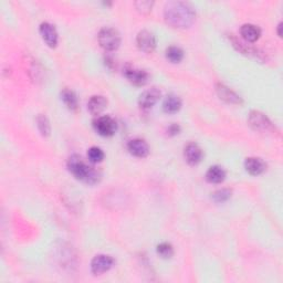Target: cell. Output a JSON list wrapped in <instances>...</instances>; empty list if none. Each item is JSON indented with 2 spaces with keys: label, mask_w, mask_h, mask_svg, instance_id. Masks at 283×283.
<instances>
[{
  "label": "cell",
  "mask_w": 283,
  "mask_h": 283,
  "mask_svg": "<svg viewBox=\"0 0 283 283\" xmlns=\"http://www.w3.org/2000/svg\"><path fill=\"white\" fill-rule=\"evenodd\" d=\"M123 73L131 83L137 86L145 85L150 80V74L147 73L145 70L137 69L135 67L129 66V64H127V66L124 68Z\"/></svg>",
  "instance_id": "cell-6"
},
{
  "label": "cell",
  "mask_w": 283,
  "mask_h": 283,
  "mask_svg": "<svg viewBox=\"0 0 283 283\" xmlns=\"http://www.w3.org/2000/svg\"><path fill=\"white\" fill-rule=\"evenodd\" d=\"M161 96L162 93L157 87H151L140 94L138 99V104L140 108L144 110L152 109L153 106L158 102V100L161 99Z\"/></svg>",
  "instance_id": "cell-9"
},
{
  "label": "cell",
  "mask_w": 283,
  "mask_h": 283,
  "mask_svg": "<svg viewBox=\"0 0 283 283\" xmlns=\"http://www.w3.org/2000/svg\"><path fill=\"white\" fill-rule=\"evenodd\" d=\"M114 259L108 255H99L96 256L91 261V271L93 274L100 275L113 268Z\"/></svg>",
  "instance_id": "cell-7"
},
{
  "label": "cell",
  "mask_w": 283,
  "mask_h": 283,
  "mask_svg": "<svg viewBox=\"0 0 283 283\" xmlns=\"http://www.w3.org/2000/svg\"><path fill=\"white\" fill-rule=\"evenodd\" d=\"M93 127L101 136L110 137L116 131V122L111 116H99L93 121Z\"/></svg>",
  "instance_id": "cell-5"
},
{
  "label": "cell",
  "mask_w": 283,
  "mask_h": 283,
  "mask_svg": "<svg viewBox=\"0 0 283 283\" xmlns=\"http://www.w3.org/2000/svg\"><path fill=\"white\" fill-rule=\"evenodd\" d=\"M68 168L76 179L84 181L85 184L94 185L101 179V174H100L99 170L87 165L78 155H73L69 158Z\"/></svg>",
  "instance_id": "cell-2"
},
{
  "label": "cell",
  "mask_w": 283,
  "mask_h": 283,
  "mask_svg": "<svg viewBox=\"0 0 283 283\" xmlns=\"http://www.w3.org/2000/svg\"><path fill=\"white\" fill-rule=\"evenodd\" d=\"M179 131H180V127L179 125H177V124H172V125L168 127L169 135H176L179 133Z\"/></svg>",
  "instance_id": "cell-26"
},
{
  "label": "cell",
  "mask_w": 283,
  "mask_h": 283,
  "mask_svg": "<svg viewBox=\"0 0 283 283\" xmlns=\"http://www.w3.org/2000/svg\"><path fill=\"white\" fill-rule=\"evenodd\" d=\"M108 101L102 96H93L87 102V110L93 115H100L105 110Z\"/></svg>",
  "instance_id": "cell-16"
},
{
  "label": "cell",
  "mask_w": 283,
  "mask_h": 283,
  "mask_svg": "<svg viewBox=\"0 0 283 283\" xmlns=\"http://www.w3.org/2000/svg\"><path fill=\"white\" fill-rule=\"evenodd\" d=\"M40 34L43 41L50 48H55L58 44V32L56 27L50 22H42L40 25Z\"/></svg>",
  "instance_id": "cell-10"
},
{
  "label": "cell",
  "mask_w": 283,
  "mask_h": 283,
  "mask_svg": "<svg viewBox=\"0 0 283 283\" xmlns=\"http://www.w3.org/2000/svg\"><path fill=\"white\" fill-rule=\"evenodd\" d=\"M37 126L39 128L41 135H43V136H49L51 133V125H50L49 120L46 119L45 115H42V114L38 115Z\"/></svg>",
  "instance_id": "cell-21"
},
{
  "label": "cell",
  "mask_w": 283,
  "mask_h": 283,
  "mask_svg": "<svg viewBox=\"0 0 283 283\" xmlns=\"http://www.w3.org/2000/svg\"><path fill=\"white\" fill-rule=\"evenodd\" d=\"M166 58L170 62L178 63L184 58V51L177 45H170L166 49Z\"/></svg>",
  "instance_id": "cell-20"
},
{
  "label": "cell",
  "mask_w": 283,
  "mask_h": 283,
  "mask_svg": "<svg viewBox=\"0 0 283 283\" xmlns=\"http://www.w3.org/2000/svg\"><path fill=\"white\" fill-rule=\"evenodd\" d=\"M184 156L188 164L191 165H197L202 162L204 153L203 150L200 149V146L196 143H190L185 146L184 150Z\"/></svg>",
  "instance_id": "cell-13"
},
{
  "label": "cell",
  "mask_w": 283,
  "mask_h": 283,
  "mask_svg": "<svg viewBox=\"0 0 283 283\" xmlns=\"http://www.w3.org/2000/svg\"><path fill=\"white\" fill-rule=\"evenodd\" d=\"M157 253L163 259H169L174 255V248L168 243H162L157 246Z\"/></svg>",
  "instance_id": "cell-23"
},
{
  "label": "cell",
  "mask_w": 283,
  "mask_h": 283,
  "mask_svg": "<svg viewBox=\"0 0 283 283\" xmlns=\"http://www.w3.org/2000/svg\"><path fill=\"white\" fill-rule=\"evenodd\" d=\"M281 29H282V23L280 22L279 26H278V35L279 37H282V32H281Z\"/></svg>",
  "instance_id": "cell-27"
},
{
  "label": "cell",
  "mask_w": 283,
  "mask_h": 283,
  "mask_svg": "<svg viewBox=\"0 0 283 283\" xmlns=\"http://www.w3.org/2000/svg\"><path fill=\"white\" fill-rule=\"evenodd\" d=\"M240 34L246 42L252 43L256 42V41L260 38L261 30L258 26L251 25V23H246V25L240 28Z\"/></svg>",
  "instance_id": "cell-15"
},
{
  "label": "cell",
  "mask_w": 283,
  "mask_h": 283,
  "mask_svg": "<svg viewBox=\"0 0 283 283\" xmlns=\"http://www.w3.org/2000/svg\"><path fill=\"white\" fill-rule=\"evenodd\" d=\"M153 5H154V3L149 2V0H142V2L135 3V6H136L137 10L142 14H149L152 10Z\"/></svg>",
  "instance_id": "cell-25"
},
{
  "label": "cell",
  "mask_w": 283,
  "mask_h": 283,
  "mask_svg": "<svg viewBox=\"0 0 283 283\" xmlns=\"http://www.w3.org/2000/svg\"><path fill=\"white\" fill-rule=\"evenodd\" d=\"M61 100L69 110L76 111L79 109L78 97H76V94L72 90L64 88V90L61 92Z\"/></svg>",
  "instance_id": "cell-19"
},
{
  "label": "cell",
  "mask_w": 283,
  "mask_h": 283,
  "mask_svg": "<svg viewBox=\"0 0 283 283\" xmlns=\"http://www.w3.org/2000/svg\"><path fill=\"white\" fill-rule=\"evenodd\" d=\"M249 125L258 132H271L273 131V124L267 116L259 111H251L249 117H248Z\"/></svg>",
  "instance_id": "cell-4"
},
{
  "label": "cell",
  "mask_w": 283,
  "mask_h": 283,
  "mask_svg": "<svg viewBox=\"0 0 283 283\" xmlns=\"http://www.w3.org/2000/svg\"><path fill=\"white\" fill-rule=\"evenodd\" d=\"M136 43L138 49L145 53H151L156 48V38L149 30H142L136 37Z\"/></svg>",
  "instance_id": "cell-8"
},
{
  "label": "cell",
  "mask_w": 283,
  "mask_h": 283,
  "mask_svg": "<svg viewBox=\"0 0 283 283\" xmlns=\"http://www.w3.org/2000/svg\"><path fill=\"white\" fill-rule=\"evenodd\" d=\"M87 158H88V161H90L91 163L97 164V163H100V162L103 161L104 153H103V151L101 149H100V147L93 146V147H91L90 150L87 151Z\"/></svg>",
  "instance_id": "cell-22"
},
{
  "label": "cell",
  "mask_w": 283,
  "mask_h": 283,
  "mask_svg": "<svg viewBox=\"0 0 283 283\" xmlns=\"http://www.w3.org/2000/svg\"><path fill=\"white\" fill-rule=\"evenodd\" d=\"M245 168L250 175L258 176L264 172L265 168H267V165L261 158L249 157L245 161Z\"/></svg>",
  "instance_id": "cell-14"
},
{
  "label": "cell",
  "mask_w": 283,
  "mask_h": 283,
  "mask_svg": "<svg viewBox=\"0 0 283 283\" xmlns=\"http://www.w3.org/2000/svg\"><path fill=\"white\" fill-rule=\"evenodd\" d=\"M127 150L133 156L139 158L146 157L150 153L149 144L142 138H134L132 140H129L127 144Z\"/></svg>",
  "instance_id": "cell-12"
},
{
  "label": "cell",
  "mask_w": 283,
  "mask_h": 283,
  "mask_svg": "<svg viewBox=\"0 0 283 283\" xmlns=\"http://www.w3.org/2000/svg\"><path fill=\"white\" fill-rule=\"evenodd\" d=\"M216 92L222 101H225L229 104H243V99L238 96L237 93L232 91L231 88L226 86L225 84L218 83L216 85Z\"/></svg>",
  "instance_id": "cell-11"
},
{
  "label": "cell",
  "mask_w": 283,
  "mask_h": 283,
  "mask_svg": "<svg viewBox=\"0 0 283 283\" xmlns=\"http://www.w3.org/2000/svg\"><path fill=\"white\" fill-rule=\"evenodd\" d=\"M230 197H231V191L228 190V188H222V190H219L212 194L211 198L214 199V202L220 204L227 202Z\"/></svg>",
  "instance_id": "cell-24"
},
{
  "label": "cell",
  "mask_w": 283,
  "mask_h": 283,
  "mask_svg": "<svg viewBox=\"0 0 283 283\" xmlns=\"http://www.w3.org/2000/svg\"><path fill=\"white\" fill-rule=\"evenodd\" d=\"M163 109L168 114L177 113L181 109V100L179 97L175 96V94H170L166 99L164 100Z\"/></svg>",
  "instance_id": "cell-18"
},
{
  "label": "cell",
  "mask_w": 283,
  "mask_h": 283,
  "mask_svg": "<svg viewBox=\"0 0 283 283\" xmlns=\"http://www.w3.org/2000/svg\"><path fill=\"white\" fill-rule=\"evenodd\" d=\"M165 20L169 26L178 29L191 27L196 20V11L185 2H170L164 8Z\"/></svg>",
  "instance_id": "cell-1"
},
{
  "label": "cell",
  "mask_w": 283,
  "mask_h": 283,
  "mask_svg": "<svg viewBox=\"0 0 283 283\" xmlns=\"http://www.w3.org/2000/svg\"><path fill=\"white\" fill-rule=\"evenodd\" d=\"M226 178V172L221 166H211L206 173V179L210 184H220Z\"/></svg>",
  "instance_id": "cell-17"
},
{
  "label": "cell",
  "mask_w": 283,
  "mask_h": 283,
  "mask_svg": "<svg viewBox=\"0 0 283 283\" xmlns=\"http://www.w3.org/2000/svg\"><path fill=\"white\" fill-rule=\"evenodd\" d=\"M99 43L105 51H114L121 44V35L113 28L105 27L101 29L98 35Z\"/></svg>",
  "instance_id": "cell-3"
}]
</instances>
